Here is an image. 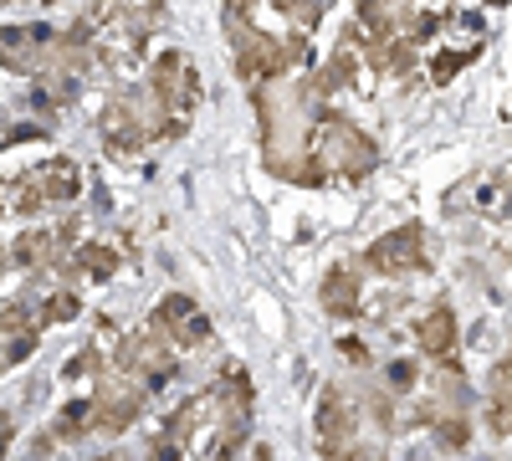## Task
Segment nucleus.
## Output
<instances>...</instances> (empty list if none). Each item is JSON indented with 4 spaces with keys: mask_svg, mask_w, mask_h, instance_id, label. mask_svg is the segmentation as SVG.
Instances as JSON below:
<instances>
[{
    "mask_svg": "<svg viewBox=\"0 0 512 461\" xmlns=\"http://www.w3.org/2000/svg\"><path fill=\"white\" fill-rule=\"evenodd\" d=\"M149 103H154V118H149V134L175 144L190 134L195 123V108H200V67L190 62V52L169 47L154 57L149 67Z\"/></svg>",
    "mask_w": 512,
    "mask_h": 461,
    "instance_id": "1",
    "label": "nucleus"
},
{
    "mask_svg": "<svg viewBox=\"0 0 512 461\" xmlns=\"http://www.w3.org/2000/svg\"><path fill=\"white\" fill-rule=\"evenodd\" d=\"M82 195V170L72 159H47V164H36L31 175L16 180V195H11V211L16 216H36L41 205H67Z\"/></svg>",
    "mask_w": 512,
    "mask_h": 461,
    "instance_id": "2",
    "label": "nucleus"
},
{
    "mask_svg": "<svg viewBox=\"0 0 512 461\" xmlns=\"http://www.w3.org/2000/svg\"><path fill=\"white\" fill-rule=\"evenodd\" d=\"M318 456L323 461H369L364 441H359V421L338 390H323V400H318Z\"/></svg>",
    "mask_w": 512,
    "mask_h": 461,
    "instance_id": "3",
    "label": "nucleus"
},
{
    "mask_svg": "<svg viewBox=\"0 0 512 461\" xmlns=\"http://www.w3.org/2000/svg\"><path fill=\"white\" fill-rule=\"evenodd\" d=\"M118 364H123L128 380H139L144 390H159V385L175 380V354H169V344H164V328H144V333H134V339H123Z\"/></svg>",
    "mask_w": 512,
    "mask_h": 461,
    "instance_id": "4",
    "label": "nucleus"
},
{
    "mask_svg": "<svg viewBox=\"0 0 512 461\" xmlns=\"http://www.w3.org/2000/svg\"><path fill=\"white\" fill-rule=\"evenodd\" d=\"M364 267L379 272V277L425 272V267H431V257H425V231H420V226H395V231H384V236L364 251Z\"/></svg>",
    "mask_w": 512,
    "mask_h": 461,
    "instance_id": "5",
    "label": "nucleus"
},
{
    "mask_svg": "<svg viewBox=\"0 0 512 461\" xmlns=\"http://www.w3.org/2000/svg\"><path fill=\"white\" fill-rule=\"evenodd\" d=\"M262 6H267L287 31H297V36H308V31L318 26V16H323V0H226V31L251 26Z\"/></svg>",
    "mask_w": 512,
    "mask_h": 461,
    "instance_id": "6",
    "label": "nucleus"
},
{
    "mask_svg": "<svg viewBox=\"0 0 512 461\" xmlns=\"http://www.w3.org/2000/svg\"><path fill=\"white\" fill-rule=\"evenodd\" d=\"M154 328H164V339L175 344V349H200V344L210 339V318L200 313L195 298H185V292H169V298H159Z\"/></svg>",
    "mask_w": 512,
    "mask_h": 461,
    "instance_id": "7",
    "label": "nucleus"
},
{
    "mask_svg": "<svg viewBox=\"0 0 512 461\" xmlns=\"http://www.w3.org/2000/svg\"><path fill=\"white\" fill-rule=\"evenodd\" d=\"M36 339H41V318H36L31 303H6L0 308V369L31 359Z\"/></svg>",
    "mask_w": 512,
    "mask_h": 461,
    "instance_id": "8",
    "label": "nucleus"
},
{
    "mask_svg": "<svg viewBox=\"0 0 512 461\" xmlns=\"http://www.w3.org/2000/svg\"><path fill=\"white\" fill-rule=\"evenodd\" d=\"M144 410V385L139 380H118V385H98L93 395V426L98 431H128Z\"/></svg>",
    "mask_w": 512,
    "mask_h": 461,
    "instance_id": "9",
    "label": "nucleus"
},
{
    "mask_svg": "<svg viewBox=\"0 0 512 461\" xmlns=\"http://www.w3.org/2000/svg\"><path fill=\"white\" fill-rule=\"evenodd\" d=\"M77 241V226H31V231H21L16 236V246H11V262H21V267H52L57 257H62V246H72Z\"/></svg>",
    "mask_w": 512,
    "mask_h": 461,
    "instance_id": "10",
    "label": "nucleus"
},
{
    "mask_svg": "<svg viewBox=\"0 0 512 461\" xmlns=\"http://www.w3.org/2000/svg\"><path fill=\"white\" fill-rule=\"evenodd\" d=\"M144 139H154V134H149V123L139 118L134 103H108L103 108V144H108V154H139Z\"/></svg>",
    "mask_w": 512,
    "mask_h": 461,
    "instance_id": "11",
    "label": "nucleus"
},
{
    "mask_svg": "<svg viewBox=\"0 0 512 461\" xmlns=\"http://www.w3.org/2000/svg\"><path fill=\"white\" fill-rule=\"evenodd\" d=\"M364 303V277L354 262H338L328 277H323V313L328 318H354Z\"/></svg>",
    "mask_w": 512,
    "mask_h": 461,
    "instance_id": "12",
    "label": "nucleus"
},
{
    "mask_svg": "<svg viewBox=\"0 0 512 461\" xmlns=\"http://www.w3.org/2000/svg\"><path fill=\"white\" fill-rule=\"evenodd\" d=\"M200 415H205V400H190V405H180L175 415H169V426L154 436V461H180L185 446H190V436H195Z\"/></svg>",
    "mask_w": 512,
    "mask_h": 461,
    "instance_id": "13",
    "label": "nucleus"
},
{
    "mask_svg": "<svg viewBox=\"0 0 512 461\" xmlns=\"http://www.w3.org/2000/svg\"><path fill=\"white\" fill-rule=\"evenodd\" d=\"M415 339H420V349L431 354V359H451L456 354V313L446 303H436L431 313H420Z\"/></svg>",
    "mask_w": 512,
    "mask_h": 461,
    "instance_id": "14",
    "label": "nucleus"
},
{
    "mask_svg": "<svg viewBox=\"0 0 512 461\" xmlns=\"http://www.w3.org/2000/svg\"><path fill=\"white\" fill-rule=\"evenodd\" d=\"M67 262H72V272H77L82 282H103V277L118 272V251L103 246V241H88V246H77Z\"/></svg>",
    "mask_w": 512,
    "mask_h": 461,
    "instance_id": "15",
    "label": "nucleus"
},
{
    "mask_svg": "<svg viewBox=\"0 0 512 461\" xmlns=\"http://www.w3.org/2000/svg\"><path fill=\"white\" fill-rule=\"evenodd\" d=\"M88 431H98L93 426V400H72L62 415H57V441H77V436H88Z\"/></svg>",
    "mask_w": 512,
    "mask_h": 461,
    "instance_id": "16",
    "label": "nucleus"
},
{
    "mask_svg": "<svg viewBox=\"0 0 512 461\" xmlns=\"http://www.w3.org/2000/svg\"><path fill=\"white\" fill-rule=\"evenodd\" d=\"M82 313V303H77V292H57V298H47L36 308V318H41V328H52V323H67V318H77Z\"/></svg>",
    "mask_w": 512,
    "mask_h": 461,
    "instance_id": "17",
    "label": "nucleus"
},
{
    "mask_svg": "<svg viewBox=\"0 0 512 461\" xmlns=\"http://www.w3.org/2000/svg\"><path fill=\"white\" fill-rule=\"evenodd\" d=\"M487 426L497 436H512V390H497L492 395V410H487Z\"/></svg>",
    "mask_w": 512,
    "mask_h": 461,
    "instance_id": "18",
    "label": "nucleus"
},
{
    "mask_svg": "<svg viewBox=\"0 0 512 461\" xmlns=\"http://www.w3.org/2000/svg\"><path fill=\"white\" fill-rule=\"evenodd\" d=\"M461 67H466V57H461V52H446V57L436 62V82H446V77H451V72H461Z\"/></svg>",
    "mask_w": 512,
    "mask_h": 461,
    "instance_id": "19",
    "label": "nucleus"
},
{
    "mask_svg": "<svg viewBox=\"0 0 512 461\" xmlns=\"http://www.w3.org/2000/svg\"><path fill=\"white\" fill-rule=\"evenodd\" d=\"M93 461H128L123 451H103V456H93Z\"/></svg>",
    "mask_w": 512,
    "mask_h": 461,
    "instance_id": "20",
    "label": "nucleus"
},
{
    "mask_svg": "<svg viewBox=\"0 0 512 461\" xmlns=\"http://www.w3.org/2000/svg\"><path fill=\"white\" fill-rule=\"evenodd\" d=\"M251 461H272V451H267V446H256V451H251Z\"/></svg>",
    "mask_w": 512,
    "mask_h": 461,
    "instance_id": "21",
    "label": "nucleus"
},
{
    "mask_svg": "<svg viewBox=\"0 0 512 461\" xmlns=\"http://www.w3.org/2000/svg\"><path fill=\"white\" fill-rule=\"evenodd\" d=\"M487 6H507V0H487Z\"/></svg>",
    "mask_w": 512,
    "mask_h": 461,
    "instance_id": "22",
    "label": "nucleus"
},
{
    "mask_svg": "<svg viewBox=\"0 0 512 461\" xmlns=\"http://www.w3.org/2000/svg\"><path fill=\"white\" fill-rule=\"evenodd\" d=\"M0 6H16V0H0Z\"/></svg>",
    "mask_w": 512,
    "mask_h": 461,
    "instance_id": "23",
    "label": "nucleus"
}]
</instances>
